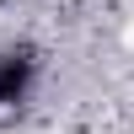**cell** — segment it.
<instances>
[{"label":"cell","mask_w":134,"mask_h":134,"mask_svg":"<svg viewBox=\"0 0 134 134\" xmlns=\"http://www.w3.org/2000/svg\"><path fill=\"white\" fill-rule=\"evenodd\" d=\"M124 48L134 54V21H129V27H124Z\"/></svg>","instance_id":"6da1fadb"}]
</instances>
